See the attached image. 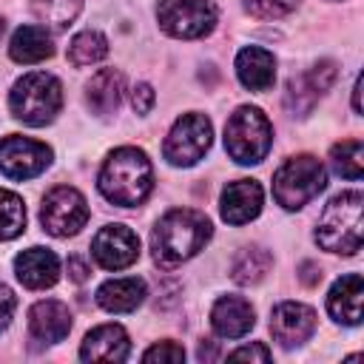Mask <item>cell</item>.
I'll return each instance as SVG.
<instances>
[{
	"label": "cell",
	"instance_id": "74e56055",
	"mask_svg": "<svg viewBox=\"0 0 364 364\" xmlns=\"http://www.w3.org/2000/svg\"><path fill=\"white\" fill-rule=\"evenodd\" d=\"M3 28H6V23H3V17H0V34H3Z\"/></svg>",
	"mask_w": 364,
	"mask_h": 364
},
{
	"label": "cell",
	"instance_id": "277c9868",
	"mask_svg": "<svg viewBox=\"0 0 364 364\" xmlns=\"http://www.w3.org/2000/svg\"><path fill=\"white\" fill-rule=\"evenodd\" d=\"M9 108L26 125H34V128L48 125V122H54V117L63 108V85L57 77H51L46 71L23 74L11 85Z\"/></svg>",
	"mask_w": 364,
	"mask_h": 364
},
{
	"label": "cell",
	"instance_id": "7402d4cb",
	"mask_svg": "<svg viewBox=\"0 0 364 364\" xmlns=\"http://www.w3.org/2000/svg\"><path fill=\"white\" fill-rule=\"evenodd\" d=\"M9 54L14 63H23V65H34V63H43L54 54V40L46 28L40 26H20L14 34H11V43H9Z\"/></svg>",
	"mask_w": 364,
	"mask_h": 364
},
{
	"label": "cell",
	"instance_id": "f546056e",
	"mask_svg": "<svg viewBox=\"0 0 364 364\" xmlns=\"http://www.w3.org/2000/svg\"><path fill=\"white\" fill-rule=\"evenodd\" d=\"M142 361H148V364H154V361H159V364H176V361H185V350H182V344L165 338V341H156L154 347H148L142 353Z\"/></svg>",
	"mask_w": 364,
	"mask_h": 364
},
{
	"label": "cell",
	"instance_id": "83f0119b",
	"mask_svg": "<svg viewBox=\"0 0 364 364\" xmlns=\"http://www.w3.org/2000/svg\"><path fill=\"white\" fill-rule=\"evenodd\" d=\"M318 97H321V94L313 88V82H310V80H307V74H304V77H299V80H290V82H287L284 105L290 108V114L304 117V114L313 108V102H316Z\"/></svg>",
	"mask_w": 364,
	"mask_h": 364
},
{
	"label": "cell",
	"instance_id": "9a60e30c",
	"mask_svg": "<svg viewBox=\"0 0 364 364\" xmlns=\"http://www.w3.org/2000/svg\"><path fill=\"white\" fill-rule=\"evenodd\" d=\"M131 355V338L119 324H100L85 333L80 344L82 361H125Z\"/></svg>",
	"mask_w": 364,
	"mask_h": 364
},
{
	"label": "cell",
	"instance_id": "4316f807",
	"mask_svg": "<svg viewBox=\"0 0 364 364\" xmlns=\"http://www.w3.org/2000/svg\"><path fill=\"white\" fill-rule=\"evenodd\" d=\"M26 230V205L17 193L0 188V242L14 239Z\"/></svg>",
	"mask_w": 364,
	"mask_h": 364
},
{
	"label": "cell",
	"instance_id": "ffe728a7",
	"mask_svg": "<svg viewBox=\"0 0 364 364\" xmlns=\"http://www.w3.org/2000/svg\"><path fill=\"white\" fill-rule=\"evenodd\" d=\"M145 296H148V287L136 276L108 279L97 290V304L102 310H108V313H131V310H136L145 301Z\"/></svg>",
	"mask_w": 364,
	"mask_h": 364
},
{
	"label": "cell",
	"instance_id": "44dd1931",
	"mask_svg": "<svg viewBox=\"0 0 364 364\" xmlns=\"http://www.w3.org/2000/svg\"><path fill=\"white\" fill-rule=\"evenodd\" d=\"M85 102L97 117H108L122 102V74L117 68L97 71L85 85Z\"/></svg>",
	"mask_w": 364,
	"mask_h": 364
},
{
	"label": "cell",
	"instance_id": "8d00e7d4",
	"mask_svg": "<svg viewBox=\"0 0 364 364\" xmlns=\"http://www.w3.org/2000/svg\"><path fill=\"white\" fill-rule=\"evenodd\" d=\"M358 94H361V77L355 80V85H353V108H355V114H361V102H358Z\"/></svg>",
	"mask_w": 364,
	"mask_h": 364
},
{
	"label": "cell",
	"instance_id": "e0dca14e",
	"mask_svg": "<svg viewBox=\"0 0 364 364\" xmlns=\"http://www.w3.org/2000/svg\"><path fill=\"white\" fill-rule=\"evenodd\" d=\"M361 301H364V279L358 273H347L336 279L327 293V313L347 327L361 324Z\"/></svg>",
	"mask_w": 364,
	"mask_h": 364
},
{
	"label": "cell",
	"instance_id": "836d02e7",
	"mask_svg": "<svg viewBox=\"0 0 364 364\" xmlns=\"http://www.w3.org/2000/svg\"><path fill=\"white\" fill-rule=\"evenodd\" d=\"M14 307H17V296L11 293V287L0 284V330L9 327V321L14 316Z\"/></svg>",
	"mask_w": 364,
	"mask_h": 364
},
{
	"label": "cell",
	"instance_id": "4dcf8cb0",
	"mask_svg": "<svg viewBox=\"0 0 364 364\" xmlns=\"http://www.w3.org/2000/svg\"><path fill=\"white\" fill-rule=\"evenodd\" d=\"M307 80L313 82V88H316L318 94H324V91L333 85V80H336V63H333V60L316 63V65L307 71Z\"/></svg>",
	"mask_w": 364,
	"mask_h": 364
},
{
	"label": "cell",
	"instance_id": "5bb4252c",
	"mask_svg": "<svg viewBox=\"0 0 364 364\" xmlns=\"http://www.w3.org/2000/svg\"><path fill=\"white\" fill-rule=\"evenodd\" d=\"M28 333L40 344H57L71 333V310L57 299H43L28 310Z\"/></svg>",
	"mask_w": 364,
	"mask_h": 364
},
{
	"label": "cell",
	"instance_id": "3957f363",
	"mask_svg": "<svg viewBox=\"0 0 364 364\" xmlns=\"http://www.w3.org/2000/svg\"><path fill=\"white\" fill-rule=\"evenodd\" d=\"M318 247L341 256H355L364 242V196L358 191H344L333 196L316 228Z\"/></svg>",
	"mask_w": 364,
	"mask_h": 364
},
{
	"label": "cell",
	"instance_id": "4fadbf2b",
	"mask_svg": "<svg viewBox=\"0 0 364 364\" xmlns=\"http://www.w3.org/2000/svg\"><path fill=\"white\" fill-rule=\"evenodd\" d=\"M262 202H264V193L256 179H236V182L225 185L219 210L228 225H247L250 219H256L262 213Z\"/></svg>",
	"mask_w": 364,
	"mask_h": 364
},
{
	"label": "cell",
	"instance_id": "52a82bcc",
	"mask_svg": "<svg viewBox=\"0 0 364 364\" xmlns=\"http://www.w3.org/2000/svg\"><path fill=\"white\" fill-rule=\"evenodd\" d=\"M156 20L176 40H199L216 28L219 11L210 0H159Z\"/></svg>",
	"mask_w": 364,
	"mask_h": 364
},
{
	"label": "cell",
	"instance_id": "f1b7e54d",
	"mask_svg": "<svg viewBox=\"0 0 364 364\" xmlns=\"http://www.w3.org/2000/svg\"><path fill=\"white\" fill-rule=\"evenodd\" d=\"M301 0H245V9L253 14V17H262V20H276V17H284L290 14Z\"/></svg>",
	"mask_w": 364,
	"mask_h": 364
},
{
	"label": "cell",
	"instance_id": "9c48e42d",
	"mask_svg": "<svg viewBox=\"0 0 364 364\" xmlns=\"http://www.w3.org/2000/svg\"><path fill=\"white\" fill-rule=\"evenodd\" d=\"M40 222L43 230L51 236H74L88 222V202L77 188L57 185L46 193L40 205Z\"/></svg>",
	"mask_w": 364,
	"mask_h": 364
},
{
	"label": "cell",
	"instance_id": "8fae6325",
	"mask_svg": "<svg viewBox=\"0 0 364 364\" xmlns=\"http://www.w3.org/2000/svg\"><path fill=\"white\" fill-rule=\"evenodd\" d=\"M91 256L105 270H125L139 259V236L128 225H105L91 242Z\"/></svg>",
	"mask_w": 364,
	"mask_h": 364
},
{
	"label": "cell",
	"instance_id": "484cf974",
	"mask_svg": "<svg viewBox=\"0 0 364 364\" xmlns=\"http://www.w3.org/2000/svg\"><path fill=\"white\" fill-rule=\"evenodd\" d=\"M80 6H82V0H31L28 9L43 26L65 28L80 14Z\"/></svg>",
	"mask_w": 364,
	"mask_h": 364
},
{
	"label": "cell",
	"instance_id": "cb8c5ba5",
	"mask_svg": "<svg viewBox=\"0 0 364 364\" xmlns=\"http://www.w3.org/2000/svg\"><path fill=\"white\" fill-rule=\"evenodd\" d=\"M105 54H108V40H105V34H100V31H94V28H85V31L74 34V40L68 43V60H71V65H77V68L94 65V63H100Z\"/></svg>",
	"mask_w": 364,
	"mask_h": 364
},
{
	"label": "cell",
	"instance_id": "603a6c76",
	"mask_svg": "<svg viewBox=\"0 0 364 364\" xmlns=\"http://www.w3.org/2000/svg\"><path fill=\"white\" fill-rule=\"evenodd\" d=\"M270 264H273L270 250H264V247H259V245L245 247V250L233 259L230 279H233L236 284H256V282H262V279L267 276Z\"/></svg>",
	"mask_w": 364,
	"mask_h": 364
},
{
	"label": "cell",
	"instance_id": "5b68a950",
	"mask_svg": "<svg viewBox=\"0 0 364 364\" xmlns=\"http://www.w3.org/2000/svg\"><path fill=\"white\" fill-rule=\"evenodd\" d=\"M273 145V125L256 105H239L225 122V151L239 165H259Z\"/></svg>",
	"mask_w": 364,
	"mask_h": 364
},
{
	"label": "cell",
	"instance_id": "d6986e66",
	"mask_svg": "<svg viewBox=\"0 0 364 364\" xmlns=\"http://www.w3.org/2000/svg\"><path fill=\"white\" fill-rule=\"evenodd\" d=\"M236 77L245 88L250 91H267L273 88V80H276V60L267 48L262 46H247L236 54Z\"/></svg>",
	"mask_w": 364,
	"mask_h": 364
},
{
	"label": "cell",
	"instance_id": "e575fe53",
	"mask_svg": "<svg viewBox=\"0 0 364 364\" xmlns=\"http://www.w3.org/2000/svg\"><path fill=\"white\" fill-rule=\"evenodd\" d=\"M68 273H71V279H74V282H82V279L88 276V264H85L82 259L71 256V259H68Z\"/></svg>",
	"mask_w": 364,
	"mask_h": 364
},
{
	"label": "cell",
	"instance_id": "1f68e13d",
	"mask_svg": "<svg viewBox=\"0 0 364 364\" xmlns=\"http://www.w3.org/2000/svg\"><path fill=\"white\" fill-rule=\"evenodd\" d=\"M228 358H233V361H270V350L264 344L253 341V344H245V347L228 353Z\"/></svg>",
	"mask_w": 364,
	"mask_h": 364
},
{
	"label": "cell",
	"instance_id": "ac0fdd59",
	"mask_svg": "<svg viewBox=\"0 0 364 364\" xmlns=\"http://www.w3.org/2000/svg\"><path fill=\"white\" fill-rule=\"evenodd\" d=\"M256 324V313L242 296H222L210 310V327L219 338H242Z\"/></svg>",
	"mask_w": 364,
	"mask_h": 364
},
{
	"label": "cell",
	"instance_id": "2e32d148",
	"mask_svg": "<svg viewBox=\"0 0 364 364\" xmlns=\"http://www.w3.org/2000/svg\"><path fill=\"white\" fill-rule=\"evenodd\" d=\"M14 273L23 287L28 290H46L60 279V259L48 247H28L17 253L14 259Z\"/></svg>",
	"mask_w": 364,
	"mask_h": 364
},
{
	"label": "cell",
	"instance_id": "ba28073f",
	"mask_svg": "<svg viewBox=\"0 0 364 364\" xmlns=\"http://www.w3.org/2000/svg\"><path fill=\"white\" fill-rule=\"evenodd\" d=\"M210 142H213V125H210V119L205 114L191 111V114H182L171 125V131L165 136V145H162V154H165V159L171 165L191 168V165H196L208 154Z\"/></svg>",
	"mask_w": 364,
	"mask_h": 364
},
{
	"label": "cell",
	"instance_id": "d590c367",
	"mask_svg": "<svg viewBox=\"0 0 364 364\" xmlns=\"http://www.w3.org/2000/svg\"><path fill=\"white\" fill-rule=\"evenodd\" d=\"M301 282L304 284H316V282H321V273H318V267L316 264H301Z\"/></svg>",
	"mask_w": 364,
	"mask_h": 364
},
{
	"label": "cell",
	"instance_id": "7a4b0ae2",
	"mask_svg": "<svg viewBox=\"0 0 364 364\" xmlns=\"http://www.w3.org/2000/svg\"><path fill=\"white\" fill-rule=\"evenodd\" d=\"M100 193L119 208H136L154 191V168L142 148L122 145L108 154L100 168Z\"/></svg>",
	"mask_w": 364,
	"mask_h": 364
},
{
	"label": "cell",
	"instance_id": "8992f818",
	"mask_svg": "<svg viewBox=\"0 0 364 364\" xmlns=\"http://www.w3.org/2000/svg\"><path fill=\"white\" fill-rule=\"evenodd\" d=\"M327 185V171L313 154L290 156L273 173V196L284 210H299L313 202Z\"/></svg>",
	"mask_w": 364,
	"mask_h": 364
},
{
	"label": "cell",
	"instance_id": "d4e9b609",
	"mask_svg": "<svg viewBox=\"0 0 364 364\" xmlns=\"http://www.w3.org/2000/svg\"><path fill=\"white\" fill-rule=\"evenodd\" d=\"M330 165L344 179H361L364 173V145L361 139H341L330 148Z\"/></svg>",
	"mask_w": 364,
	"mask_h": 364
},
{
	"label": "cell",
	"instance_id": "d6a6232c",
	"mask_svg": "<svg viewBox=\"0 0 364 364\" xmlns=\"http://www.w3.org/2000/svg\"><path fill=\"white\" fill-rule=\"evenodd\" d=\"M154 100H156V94H154V88H151L148 82H139V85H134V94H131V105H134V111H136V114H148V111L154 108Z\"/></svg>",
	"mask_w": 364,
	"mask_h": 364
},
{
	"label": "cell",
	"instance_id": "7c38bea8",
	"mask_svg": "<svg viewBox=\"0 0 364 364\" xmlns=\"http://www.w3.org/2000/svg\"><path fill=\"white\" fill-rule=\"evenodd\" d=\"M270 333L282 347H299L316 333V310L301 301H279L270 313Z\"/></svg>",
	"mask_w": 364,
	"mask_h": 364
},
{
	"label": "cell",
	"instance_id": "30bf717a",
	"mask_svg": "<svg viewBox=\"0 0 364 364\" xmlns=\"http://www.w3.org/2000/svg\"><path fill=\"white\" fill-rule=\"evenodd\" d=\"M51 148L31 136H6L0 142V173L9 179H34L51 165Z\"/></svg>",
	"mask_w": 364,
	"mask_h": 364
},
{
	"label": "cell",
	"instance_id": "6da1fadb",
	"mask_svg": "<svg viewBox=\"0 0 364 364\" xmlns=\"http://www.w3.org/2000/svg\"><path fill=\"white\" fill-rule=\"evenodd\" d=\"M213 236V225L202 210L193 208H173L168 210L154 233H151V253L154 262L165 270L193 259Z\"/></svg>",
	"mask_w": 364,
	"mask_h": 364
}]
</instances>
